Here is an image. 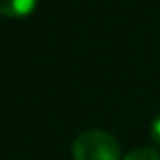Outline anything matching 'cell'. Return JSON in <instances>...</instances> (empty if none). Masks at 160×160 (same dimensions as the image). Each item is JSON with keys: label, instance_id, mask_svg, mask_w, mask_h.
<instances>
[{"label": "cell", "instance_id": "cell-2", "mask_svg": "<svg viewBox=\"0 0 160 160\" xmlns=\"http://www.w3.org/2000/svg\"><path fill=\"white\" fill-rule=\"evenodd\" d=\"M38 8V0H0V15L6 17H27Z\"/></svg>", "mask_w": 160, "mask_h": 160}, {"label": "cell", "instance_id": "cell-1", "mask_svg": "<svg viewBox=\"0 0 160 160\" xmlns=\"http://www.w3.org/2000/svg\"><path fill=\"white\" fill-rule=\"evenodd\" d=\"M73 160H119V141L104 130H85L72 145Z\"/></svg>", "mask_w": 160, "mask_h": 160}, {"label": "cell", "instance_id": "cell-4", "mask_svg": "<svg viewBox=\"0 0 160 160\" xmlns=\"http://www.w3.org/2000/svg\"><path fill=\"white\" fill-rule=\"evenodd\" d=\"M151 139L156 143V145H160V113L154 117V121L151 122Z\"/></svg>", "mask_w": 160, "mask_h": 160}, {"label": "cell", "instance_id": "cell-3", "mask_svg": "<svg viewBox=\"0 0 160 160\" xmlns=\"http://www.w3.org/2000/svg\"><path fill=\"white\" fill-rule=\"evenodd\" d=\"M122 160H160V154L151 147H139L130 151Z\"/></svg>", "mask_w": 160, "mask_h": 160}]
</instances>
